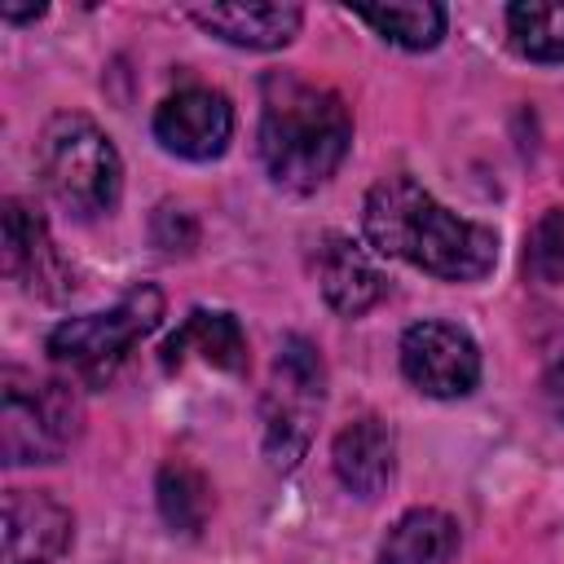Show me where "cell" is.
Returning <instances> with one entry per match:
<instances>
[{"instance_id":"cell-1","label":"cell","mask_w":564,"mask_h":564,"mask_svg":"<svg viewBox=\"0 0 564 564\" xmlns=\"http://www.w3.org/2000/svg\"><path fill=\"white\" fill-rule=\"evenodd\" d=\"M375 251L445 282H480L498 264V234L436 203L414 176H383L361 207Z\"/></svg>"},{"instance_id":"cell-14","label":"cell","mask_w":564,"mask_h":564,"mask_svg":"<svg viewBox=\"0 0 564 564\" xmlns=\"http://www.w3.org/2000/svg\"><path fill=\"white\" fill-rule=\"evenodd\" d=\"M189 18L238 48H282L304 22L300 4H194Z\"/></svg>"},{"instance_id":"cell-4","label":"cell","mask_w":564,"mask_h":564,"mask_svg":"<svg viewBox=\"0 0 564 564\" xmlns=\"http://www.w3.org/2000/svg\"><path fill=\"white\" fill-rule=\"evenodd\" d=\"M163 322V291L141 282L132 286L119 304L101 308V313H84V317H66L62 326L48 330V361L70 370L84 383H106L123 357Z\"/></svg>"},{"instance_id":"cell-15","label":"cell","mask_w":564,"mask_h":564,"mask_svg":"<svg viewBox=\"0 0 564 564\" xmlns=\"http://www.w3.org/2000/svg\"><path fill=\"white\" fill-rule=\"evenodd\" d=\"M454 551H458V524L436 507H414L388 529L375 564H449Z\"/></svg>"},{"instance_id":"cell-17","label":"cell","mask_w":564,"mask_h":564,"mask_svg":"<svg viewBox=\"0 0 564 564\" xmlns=\"http://www.w3.org/2000/svg\"><path fill=\"white\" fill-rule=\"evenodd\" d=\"M511 48L529 62H564V0H529L507 9Z\"/></svg>"},{"instance_id":"cell-19","label":"cell","mask_w":564,"mask_h":564,"mask_svg":"<svg viewBox=\"0 0 564 564\" xmlns=\"http://www.w3.org/2000/svg\"><path fill=\"white\" fill-rule=\"evenodd\" d=\"M524 269H529L538 282H546V286H560V282H564V207L542 212L538 225L529 229Z\"/></svg>"},{"instance_id":"cell-13","label":"cell","mask_w":564,"mask_h":564,"mask_svg":"<svg viewBox=\"0 0 564 564\" xmlns=\"http://www.w3.org/2000/svg\"><path fill=\"white\" fill-rule=\"evenodd\" d=\"M163 370H181L185 361H203L212 370H225V375H247V335L238 326L234 313H220V308H194L176 330L172 339L163 344Z\"/></svg>"},{"instance_id":"cell-16","label":"cell","mask_w":564,"mask_h":564,"mask_svg":"<svg viewBox=\"0 0 564 564\" xmlns=\"http://www.w3.org/2000/svg\"><path fill=\"white\" fill-rule=\"evenodd\" d=\"M159 511L172 524V533H185V538L203 533V524L212 516V485H207V476L194 463H185V458L163 463V471H159Z\"/></svg>"},{"instance_id":"cell-8","label":"cell","mask_w":564,"mask_h":564,"mask_svg":"<svg viewBox=\"0 0 564 564\" xmlns=\"http://www.w3.org/2000/svg\"><path fill=\"white\" fill-rule=\"evenodd\" d=\"M229 137H234V106L225 93L207 84L176 88L154 110V141L176 159L212 163L229 150Z\"/></svg>"},{"instance_id":"cell-11","label":"cell","mask_w":564,"mask_h":564,"mask_svg":"<svg viewBox=\"0 0 564 564\" xmlns=\"http://www.w3.org/2000/svg\"><path fill=\"white\" fill-rule=\"evenodd\" d=\"M330 463L348 494L379 498L397 476V436L379 414H361L335 436Z\"/></svg>"},{"instance_id":"cell-18","label":"cell","mask_w":564,"mask_h":564,"mask_svg":"<svg viewBox=\"0 0 564 564\" xmlns=\"http://www.w3.org/2000/svg\"><path fill=\"white\" fill-rule=\"evenodd\" d=\"M352 13L366 26H375L388 44H401L410 53H423V48L441 44V35H445L441 4H357Z\"/></svg>"},{"instance_id":"cell-2","label":"cell","mask_w":564,"mask_h":564,"mask_svg":"<svg viewBox=\"0 0 564 564\" xmlns=\"http://www.w3.org/2000/svg\"><path fill=\"white\" fill-rule=\"evenodd\" d=\"M260 163L273 185L308 194L335 176L352 145V119L335 88L295 70H269L260 84Z\"/></svg>"},{"instance_id":"cell-3","label":"cell","mask_w":564,"mask_h":564,"mask_svg":"<svg viewBox=\"0 0 564 564\" xmlns=\"http://www.w3.org/2000/svg\"><path fill=\"white\" fill-rule=\"evenodd\" d=\"M40 172L48 194L75 216H101L119 203L123 163L115 141L88 115H53L40 132Z\"/></svg>"},{"instance_id":"cell-20","label":"cell","mask_w":564,"mask_h":564,"mask_svg":"<svg viewBox=\"0 0 564 564\" xmlns=\"http://www.w3.org/2000/svg\"><path fill=\"white\" fill-rule=\"evenodd\" d=\"M542 388H546V405H551V414L564 423V357L546 370V383H542Z\"/></svg>"},{"instance_id":"cell-6","label":"cell","mask_w":564,"mask_h":564,"mask_svg":"<svg viewBox=\"0 0 564 564\" xmlns=\"http://www.w3.org/2000/svg\"><path fill=\"white\" fill-rule=\"evenodd\" d=\"M326 405V366L322 352L304 335H286L273 357V375L260 401L264 419V458L273 471H291L317 427V414Z\"/></svg>"},{"instance_id":"cell-9","label":"cell","mask_w":564,"mask_h":564,"mask_svg":"<svg viewBox=\"0 0 564 564\" xmlns=\"http://www.w3.org/2000/svg\"><path fill=\"white\" fill-rule=\"evenodd\" d=\"M75 520L44 489L4 494V564H57L70 546Z\"/></svg>"},{"instance_id":"cell-10","label":"cell","mask_w":564,"mask_h":564,"mask_svg":"<svg viewBox=\"0 0 564 564\" xmlns=\"http://www.w3.org/2000/svg\"><path fill=\"white\" fill-rule=\"evenodd\" d=\"M4 273L44 300H57L66 291V269L48 238L44 216L18 198L4 203Z\"/></svg>"},{"instance_id":"cell-5","label":"cell","mask_w":564,"mask_h":564,"mask_svg":"<svg viewBox=\"0 0 564 564\" xmlns=\"http://www.w3.org/2000/svg\"><path fill=\"white\" fill-rule=\"evenodd\" d=\"M84 423V405L70 383L35 379L18 366L0 379V454L9 467L57 463Z\"/></svg>"},{"instance_id":"cell-7","label":"cell","mask_w":564,"mask_h":564,"mask_svg":"<svg viewBox=\"0 0 564 564\" xmlns=\"http://www.w3.org/2000/svg\"><path fill=\"white\" fill-rule=\"evenodd\" d=\"M401 375L423 397L454 401L480 383V348L454 322H414L401 335Z\"/></svg>"},{"instance_id":"cell-12","label":"cell","mask_w":564,"mask_h":564,"mask_svg":"<svg viewBox=\"0 0 564 564\" xmlns=\"http://www.w3.org/2000/svg\"><path fill=\"white\" fill-rule=\"evenodd\" d=\"M313 269H317V286H322L326 304L344 317H357V313L375 308L388 295V278L379 273V264L344 234L322 238V247L313 256Z\"/></svg>"}]
</instances>
